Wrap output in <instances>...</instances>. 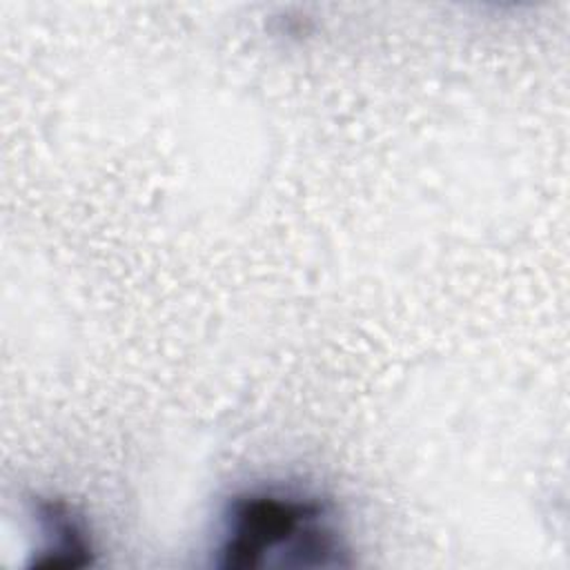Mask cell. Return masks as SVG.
Instances as JSON below:
<instances>
[{"label": "cell", "instance_id": "7a4b0ae2", "mask_svg": "<svg viewBox=\"0 0 570 570\" xmlns=\"http://www.w3.org/2000/svg\"><path fill=\"white\" fill-rule=\"evenodd\" d=\"M33 521L42 537L40 557L33 566L78 568L91 563V537L82 519L62 501L40 499L33 505Z\"/></svg>", "mask_w": 570, "mask_h": 570}, {"label": "cell", "instance_id": "6da1fadb", "mask_svg": "<svg viewBox=\"0 0 570 570\" xmlns=\"http://www.w3.org/2000/svg\"><path fill=\"white\" fill-rule=\"evenodd\" d=\"M347 543L334 505L296 485H254L227 499L214 539L216 568H338Z\"/></svg>", "mask_w": 570, "mask_h": 570}]
</instances>
